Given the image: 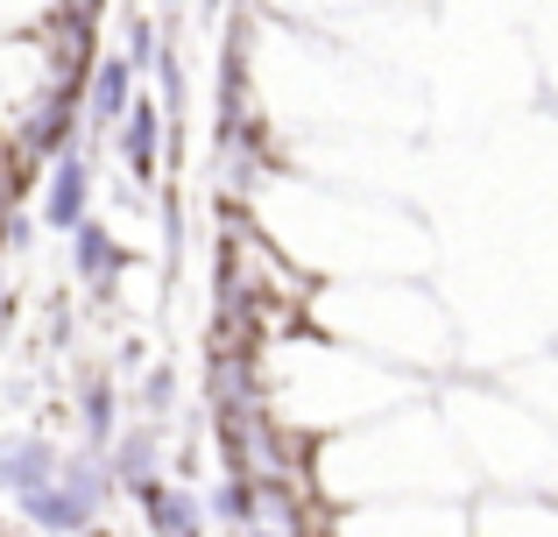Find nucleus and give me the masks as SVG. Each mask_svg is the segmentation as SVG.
<instances>
[{
	"label": "nucleus",
	"mask_w": 558,
	"mask_h": 537,
	"mask_svg": "<svg viewBox=\"0 0 558 537\" xmlns=\"http://www.w3.org/2000/svg\"><path fill=\"white\" fill-rule=\"evenodd\" d=\"M43 8H50V0H0V28H22V22H36Z\"/></svg>",
	"instance_id": "f257e3e1"
}]
</instances>
